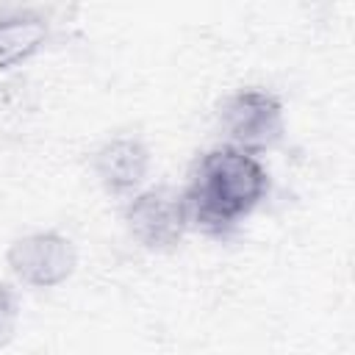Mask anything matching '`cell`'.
<instances>
[{
  "label": "cell",
  "mask_w": 355,
  "mask_h": 355,
  "mask_svg": "<svg viewBox=\"0 0 355 355\" xmlns=\"http://www.w3.org/2000/svg\"><path fill=\"white\" fill-rule=\"evenodd\" d=\"M269 169L258 155L216 144L191 164L189 183L180 189L189 230L227 241L269 197Z\"/></svg>",
  "instance_id": "1"
},
{
  "label": "cell",
  "mask_w": 355,
  "mask_h": 355,
  "mask_svg": "<svg viewBox=\"0 0 355 355\" xmlns=\"http://www.w3.org/2000/svg\"><path fill=\"white\" fill-rule=\"evenodd\" d=\"M216 125L222 144L244 150L250 155L275 150L286 136V108L283 100L261 86H247L227 94L219 103Z\"/></svg>",
  "instance_id": "2"
},
{
  "label": "cell",
  "mask_w": 355,
  "mask_h": 355,
  "mask_svg": "<svg viewBox=\"0 0 355 355\" xmlns=\"http://www.w3.org/2000/svg\"><path fill=\"white\" fill-rule=\"evenodd\" d=\"M130 239L147 252H172L189 233L183 191L172 186H150L128 197L122 211Z\"/></svg>",
  "instance_id": "3"
},
{
  "label": "cell",
  "mask_w": 355,
  "mask_h": 355,
  "mask_svg": "<svg viewBox=\"0 0 355 355\" xmlns=\"http://www.w3.org/2000/svg\"><path fill=\"white\" fill-rule=\"evenodd\" d=\"M6 266L28 288H55L72 277L78 250L58 230H33L8 244Z\"/></svg>",
  "instance_id": "4"
},
{
  "label": "cell",
  "mask_w": 355,
  "mask_h": 355,
  "mask_svg": "<svg viewBox=\"0 0 355 355\" xmlns=\"http://www.w3.org/2000/svg\"><path fill=\"white\" fill-rule=\"evenodd\" d=\"M92 172L105 194L133 197L150 172V150L139 136H114L94 150Z\"/></svg>",
  "instance_id": "5"
},
{
  "label": "cell",
  "mask_w": 355,
  "mask_h": 355,
  "mask_svg": "<svg viewBox=\"0 0 355 355\" xmlns=\"http://www.w3.org/2000/svg\"><path fill=\"white\" fill-rule=\"evenodd\" d=\"M50 42V19L31 8L0 14V72L22 67Z\"/></svg>",
  "instance_id": "6"
},
{
  "label": "cell",
  "mask_w": 355,
  "mask_h": 355,
  "mask_svg": "<svg viewBox=\"0 0 355 355\" xmlns=\"http://www.w3.org/2000/svg\"><path fill=\"white\" fill-rule=\"evenodd\" d=\"M19 324V300L11 283H0V349L14 338Z\"/></svg>",
  "instance_id": "7"
}]
</instances>
